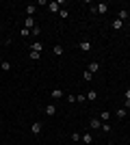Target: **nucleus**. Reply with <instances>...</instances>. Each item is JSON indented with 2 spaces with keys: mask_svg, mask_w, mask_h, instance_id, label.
<instances>
[{
  "mask_svg": "<svg viewBox=\"0 0 130 145\" xmlns=\"http://www.w3.org/2000/svg\"><path fill=\"white\" fill-rule=\"evenodd\" d=\"M95 97H98V91H87V100H95Z\"/></svg>",
  "mask_w": 130,
  "mask_h": 145,
  "instance_id": "obj_18",
  "label": "nucleus"
},
{
  "mask_svg": "<svg viewBox=\"0 0 130 145\" xmlns=\"http://www.w3.org/2000/svg\"><path fill=\"white\" fill-rule=\"evenodd\" d=\"M48 9H50V11H54V13H59V11H61L59 2H48Z\"/></svg>",
  "mask_w": 130,
  "mask_h": 145,
  "instance_id": "obj_10",
  "label": "nucleus"
},
{
  "mask_svg": "<svg viewBox=\"0 0 130 145\" xmlns=\"http://www.w3.org/2000/svg\"><path fill=\"white\" fill-rule=\"evenodd\" d=\"M124 108H126V110L130 108V100H126V102H124Z\"/></svg>",
  "mask_w": 130,
  "mask_h": 145,
  "instance_id": "obj_27",
  "label": "nucleus"
},
{
  "mask_svg": "<svg viewBox=\"0 0 130 145\" xmlns=\"http://www.w3.org/2000/svg\"><path fill=\"white\" fill-rule=\"evenodd\" d=\"M80 141H82V143H87V145H91L93 143V137L89 132H85V134H80Z\"/></svg>",
  "mask_w": 130,
  "mask_h": 145,
  "instance_id": "obj_7",
  "label": "nucleus"
},
{
  "mask_svg": "<svg viewBox=\"0 0 130 145\" xmlns=\"http://www.w3.org/2000/svg\"><path fill=\"white\" fill-rule=\"evenodd\" d=\"M69 139L74 141V143H78V141H80V134H78V132H72V134H69Z\"/></svg>",
  "mask_w": 130,
  "mask_h": 145,
  "instance_id": "obj_20",
  "label": "nucleus"
},
{
  "mask_svg": "<svg viewBox=\"0 0 130 145\" xmlns=\"http://www.w3.org/2000/svg\"><path fill=\"white\" fill-rule=\"evenodd\" d=\"M89 128H93V130H100V128H102V123H100L98 117H93V119L89 121Z\"/></svg>",
  "mask_w": 130,
  "mask_h": 145,
  "instance_id": "obj_5",
  "label": "nucleus"
},
{
  "mask_svg": "<svg viewBox=\"0 0 130 145\" xmlns=\"http://www.w3.org/2000/svg\"><path fill=\"white\" fill-rule=\"evenodd\" d=\"M80 50L82 52H89L91 50V41H80Z\"/></svg>",
  "mask_w": 130,
  "mask_h": 145,
  "instance_id": "obj_11",
  "label": "nucleus"
},
{
  "mask_svg": "<svg viewBox=\"0 0 130 145\" xmlns=\"http://www.w3.org/2000/svg\"><path fill=\"white\" fill-rule=\"evenodd\" d=\"M111 28H113V30H122V28H124V22L115 18V20H113V22H111Z\"/></svg>",
  "mask_w": 130,
  "mask_h": 145,
  "instance_id": "obj_3",
  "label": "nucleus"
},
{
  "mask_svg": "<svg viewBox=\"0 0 130 145\" xmlns=\"http://www.w3.org/2000/svg\"><path fill=\"white\" fill-rule=\"evenodd\" d=\"M50 95L54 97V100H61V97L65 95V91H63V89H59V87H56V89H52V91H50Z\"/></svg>",
  "mask_w": 130,
  "mask_h": 145,
  "instance_id": "obj_2",
  "label": "nucleus"
},
{
  "mask_svg": "<svg viewBox=\"0 0 130 145\" xmlns=\"http://www.w3.org/2000/svg\"><path fill=\"white\" fill-rule=\"evenodd\" d=\"M100 119H102V121L106 123V121L111 119V113H108V110H102V113H100Z\"/></svg>",
  "mask_w": 130,
  "mask_h": 145,
  "instance_id": "obj_14",
  "label": "nucleus"
},
{
  "mask_svg": "<svg viewBox=\"0 0 130 145\" xmlns=\"http://www.w3.org/2000/svg\"><path fill=\"white\" fill-rule=\"evenodd\" d=\"M87 100V93H80V95H76V102H85Z\"/></svg>",
  "mask_w": 130,
  "mask_h": 145,
  "instance_id": "obj_24",
  "label": "nucleus"
},
{
  "mask_svg": "<svg viewBox=\"0 0 130 145\" xmlns=\"http://www.w3.org/2000/svg\"><path fill=\"white\" fill-rule=\"evenodd\" d=\"M39 56H41V52H31V59H33V61H37Z\"/></svg>",
  "mask_w": 130,
  "mask_h": 145,
  "instance_id": "obj_26",
  "label": "nucleus"
},
{
  "mask_svg": "<svg viewBox=\"0 0 130 145\" xmlns=\"http://www.w3.org/2000/svg\"><path fill=\"white\" fill-rule=\"evenodd\" d=\"M108 11V7L104 5V2H100V5H93L91 7V13H106Z\"/></svg>",
  "mask_w": 130,
  "mask_h": 145,
  "instance_id": "obj_1",
  "label": "nucleus"
},
{
  "mask_svg": "<svg viewBox=\"0 0 130 145\" xmlns=\"http://www.w3.org/2000/svg\"><path fill=\"white\" fill-rule=\"evenodd\" d=\"M98 69H100V63H98V61H95V63H91V65H89V72H91V74H95V72H98Z\"/></svg>",
  "mask_w": 130,
  "mask_h": 145,
  "instance_id": "obj_17",
  "label": "nucleus"
},
{
  "mask_svg": "<svg viewBox=\"0 0 130 145\" xmlns=\"http://www.w3.org/2000/svg\"><path fill=\"white\" fill-rule=\"evenodd\" d=\"M124 117H126V108H119L117 110V119H124Z\"/></svg>",
  "mask_w": 130,
  "mask_h": 145,
  "instance_id": "obj_23",
  "label": "nucleus"
},
{
  "mask_svg": "<svg viewBox=\"0 0 130 145\" xmlns=\"http://www.w3.org/2000/svg\"><path fill=\"white\" fill-rule=\"evenodd\" d=\"M59 15H61L63 20H67V18H69V11H67V9H61V11H59Z\"/></svg>",
  "mask_w": 130,
  "mask_h": 145,
  "instance_id": "obj_21",
  "label": "nucleus"
},
{
  "mask_svg": "<svg viewBox=\"0 0 130 145\" xmlns=\"http://www.w3.org/2000/svg\"><path fill=\"white\" fill-rule=\"evenodd\" d=\"M111 123H108V121H106V123H102V132H111Z\"/></svg>",
  "mask_w": 130,
  "mask_h": 145,
  "instance_id": "obj_22",
  "label": "nucleus"
},
{
  "mask_svg": "<svg viewBox=\"0 0 130 145\" xmlns=\"http://www.w3.org/2000/svg\"><path fill=\"white\" fill-rule=\"evenodd\" d=\"M124 95H126V100H130V89H128V91H126Z\"/></svg>",
  "mask_w": 130,
  "mask_h": 145,
  "instance_id": "obj_28",
  "label": "nucleus"
},
{
  "mask_svg": "<svg viewBox=\"0 0 130 145\" xmlns=\"http://www.w3.org/2000/svg\"><path fill=\"white\" fill-rule=\"evenodd\" d=\"M56 113V106L54 104H48V106H46V115H54Z\"/></svg>",
  "mask_w": 130,
  "mask_h": 145,
  "instance_id": "obj_13",
  "label": "nucleus"
},
{
  "mask_svg": "<svg viewBox=\"0 0 130 145\" xmlns=\"http://www.w3.org/2000/svg\"><path fill=\"white\" fill-rule=\"evenodd\" d=\"M126 18H128V11H126V9H122V11H119V15H117V20H122V22H124Z\"/></svg>",
  "mask_w": 130,
  "mask_h": 145,
  "instance_id": "obj_19",
  "label": "nucleus"
},
{
  "mask_svg": "<svg viewBox=\"0 0 130 145\" xmlns=\"http://www.w3.org/2000/svg\"><path fill=\"white\" fill-rule=\"evenodd\" d=\"M41 128H43L41 123H39V121H35V123L31 126V132H33V134H39V132H41Z\"/></svg>",
  "mask_w": 130,
  "mask_h": 145,
  "instance_id": "obj_8",
  "label": "nucleus"
},
{
  "mask_svg": "<svg viewBox=\"0 0 130 145\" xmlns=\"http://www.w3.org/2000/svg\"><path fill=\"white\" fill-rule=\"evenodd\" d=\"M0 59H2V56H0Z\"/></svg>",
  "mask_w": 130,
  "mask_h": 145,
  "instance_id": "obj_31",
  "label": "nucleus"
},
{
  "mask_svg": "<svg viewBox=\"0 0 130 145\" xmlns=\"http://www.w3.org/2000/svg\"><path fill=\"white\" fill-rule=\"evenodd\" d=\"M0 33H2V28H0Z\"/></svg>",
  "mask_w": 130,
  "mask_h": 145,
  "instance_id": "obj_30",
  "label": "nucleus"
},
{
  "mask_svg": "<svg viewBox=\"0 0 130 145\" xmlns=\"http://www.w3.org/2000/svg\"><path fill=\"white\" fill-rule=\"evenodd\" d=\"M35 26H37V22H35V20H33V18H26V20H24V28L33 30V28H35Z\"/></svg>",
  "mask_w": 130,
  "mask_h": 145,
  "instance_id": "obj_4",
  "label": "nucleus"
},
{
  "mask_svg": "<svg viewBox=\"0 0 130 145\" xmlns=\"http://www.w3.org/2000/svg\"><path fill=\"white\" fill-rule=\"evenodd\" d=\"M52 52H54V56H63V46H59V43H56L54 48H52Z\"/></svg>",
  "mask_w": 130,
  "mask_h": 145,
  "instance_id": "obj_12",
  "label": "nucleus"
},
{
  "mask_svg": "<svg viewBox=\"0 0 130 145\" xmlns=\"http://www.w3.org/2000/svg\"><path fill=\"white\" fill-rule=\"evenodd\" d=\"M0 69H2V72H9V69H11V63H9V61H2V63H0Z\"/></svg>",
  "mask_w": 130,
  "mask_h": 145,
  "instance_id": "obj_16",
  "label": "nucleus"
},
{
  "mask_svg": "<svg viewBox=\"0 0 130 145\" xmlns=\"http://www.w3.org/2000/svg\"><path fill=\"white\" fill-rule=\"evenodd\" d=\"M41 50H43V43H39V41L31 43V52H41Z\"/></svg>",
  "mask_w": 130,
  "mask_h": 145,
  "instance_id": "obj_6",
  "label": "nucleus"
},
{
  "mask_svg": "<svg viewBox=\"0 0 130 145\" xmlns=\"http://www.w3.org/2000/svg\"><path fill=\"white\" fill-rule=\"evenodd\" d=\"M106 145H115V143H106Z\"/></svg>",
  "mask_w": 130,
  "mask_h": 145,
  "instance_id": "obj_29",
  "label": "nucleus"
},
{
  "mask_svg": "<svg viewBox=\"0 0 130 145\" xmlns=\"http://www.w3.org/2000/svg\"><path fill=\"white\" fill-rule=\"evenodd\" d=\"M82 78H85L87 82H91V80H93V74L89 72V69H85V72H82Z\"/></svg>",
  "mask_w": 130,
  "mask_h": 145,
  "instance_id": "obj_15",
  "label": "nucleus"
},
{
  "mask_svg": "<svg viewBox=\"0 0 130 145\" xmlns=\"http://www.w3.org/2000/svg\"><path fill=\"white\" fill-rule=\"evenodd\" d=\"M35 11H37V7L28 5V7H26V18H33V13H35Z\"/></svg>",
  "mask_w": 130,
  "mask_h": 145,
  "instance_id": "obj_9",
  "label": "nucleus"
},
{
  "mask_svg": "<svg viewBox=\"0 0 130 145\" xmlns=\"http://www.w3.org/2000/svg\"><path fill=\"white\" fill-rule=\"evenodd\" d=\"M31 33H33V37H39V33H41V28H39V26H35V28H33Z\"/></svg>",
  "mask_w": 130,
  "mask_h": 145,
  "instance_id": "obj_25",
  "label": "nucleus"
}]
</instances>
